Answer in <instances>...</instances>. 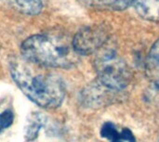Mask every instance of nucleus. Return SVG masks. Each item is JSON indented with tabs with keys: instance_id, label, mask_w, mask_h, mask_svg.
Returning a JSON list of instances; mask_svg holds the SVG:
<instances>
[{
	"instance_id": "423d86ee",
	"label": "nucleus",
	"mask_w": 159,
	"mask_h": 142,
	"mask_svg": "<svg viewBox=\"0 0 159 142\" xmlns=\"http://www.w3.org/2000/svg\"><path fill=\"white\" fill-rule=\"evenodd\" d=\"M145 74L153 87L159 91V39L153 45L146 58Z\"/></svg>"
},
{
	"instance_id": "1a4fd4ad",
	"label": "nucleus",
	"mask_w": 159,
	"mask_h": 142,
	"mask_svg": "<svg viewBox=\"0 0 159 142\" xmlns=\"http://www.w3.org/2000/svg\"><path fill=\"white\" fill-rule=\"evenodd\" d=\"M45 116L40 113H33L28 116V120L25 126V139L27 140H34L41 127L45 123Z\"/></svg>"
},
{
	"instance_id": "7ed1b4c3",
	"label": "nucleus",
	"mask_w": 159,
	"mask_h": 142,
	"mask_svg": "<svg viewBox=\"0 0 159 142\" xmlns=\"http://www.w3.org/2000/svg\"><path fill=\"white\" fill-rule=\"evenodd\" d=\"M94 60V67L98 80L107 87L120 91L125 88L131 80V70L113 49H102L97 51Z\"/></svg>"
},
{
	"instance_id": "6e6552de",
	"label": "nucleus",
	"mask_w": 159,
	"mask_h": 142,
	"mask_svg": "<svg viewBox=\"0 0 159 142\" xmlns=\"http://www.w3.org/2000/svg\"><path fill=\"white\" fill-rule=\"evenodd\" d=\"M131 5L143 19L152 21L159 20V0H133Z\"/></svg>"
},
{
	"instance_id": "9b49d317",
	"label": "nucleus",
	"mask_w": 159,
	"mask_h": 142,
	"mask_svg": "<svg viewBox=\"0 0 159 142\" xmlns=\"http://www.w3.org/2000/svg\"><path fill=\"white\" fill-rule=\"evenodd\" d=\"M110 140L111 142H135V138L129 129L124 128L121 131H117Z\"/></svg>"
},
{
	"instance_id": "9d476101",
	"label": "nucleus",
	"mask_w": 159,
	"mask_h": 142,
	"mask_svg": "<svg viewBox=\"0 0 159 142\" xmlns=\"http://www.w3.org/2000/svg\"><path fill=\"white\" fill-rule=\"evenodd\" d=\"M20 11L28 15H36L41 12L43 4L41 0H14Z\"/></svg>"
},
{
	"instance_id": "39448f33",
	"label": "nucleus",
	"mask_w": 159,
	"mask_h": 142,
	"mask_svg": "<svg viewBox=\"0 0 159 142\" xmlns=\"http://www.w3.org/2000/svg\"><path fill=\"white\" fill-rule=\"evenodd\" d=\"M116 90L111 89L102 85L99 80L97 83L89 86L83 93V100L86 104L92 107H100L108 103L113 99V94Z\"/></svg>"
},
{
	"instance_id": "0eeeda50",
	"label": "nucleus",
	"mask_w": 159,
	"mask_h": 142,
	"mask_svg": "<svg viewBox=\"0 0 159 142\" xmlns=\"http://www.w3.org/2000/svg\"><path fill=\"white\" fill-rule=\"evenodd\" d=\"M82 6L97 9V10H109L118 11L126 9L132 4L133 0H77Z\"/></svg>"
},
{
	"instance_id": "f8f14e48",
	"label": "nucleus",
	"mask_w": 159,
	"mask_h": 142,
	"mask_svg": "<svg viewBox=\"0 0 159 142\" xmlns=\"http://www.w3.org/2000/svg\"><path fill=\"white\" fill-rule=\"evenodd\" d=\"M14 120V114L10 111H5L0 113V133L9 127Z\"/></svg>"
},
{
	"instance_id": "f03ea898",
	"label": "nucleus",
	"mask_w": 159,
	"mask_h": 142,
	"mask_svg": "<svg viewBox=\"0 0 159 142\" xmlns=\"http://www.w3.org/2000/svg\"><path fill=\"white\" fill-rule=\"evenodd\" d=\"M20 52L24 59L49 68L72 67L79 57L72 40L57 33L30 36L21 44Z\"/></svg>"
},
{
	"instance_id": "20e7f679",
	"label": "nucleus",
	"mask_w": 159,
	"mask_h": 142,
	"mask_svg": "<svg viewBox=\"0 0 159 142\" xmlns=\"http://www.w3.org/2000/svg\"><path fill=\"white\" fill-rule=\"evenodd\" d=\"M109 37L110 29L106 24H91L81 28L74 36L72 43L79 56L89 55L104 47Z\"/></svg>"
},
{
	"instance_id": "ddd939ff",
	"label": "nucleus",
	"mask_w": 159,
	"mask_h": 142,
	"mask_svg": "<svg viewBox=\"0 0 159 142\" xmlns=\"http://www.w3.org/2000/svg\"><path fill=\"white\" fill-rule=\"evenodd\" d=\"M116 132H117V129H116V126L112 123H109V122L105 123L101 129L102 137L108 139V140H111L116 135Z\"/></svg>"
},
{
	"instance_id": "f257e3e1",
	"label": "nucleus",
	"mask_w": 159,
	"mask_h": 142,
	"mask_svg": "<svg viewBox=\"0 0 159 142\" xmlns=\"http://www.w3.org/2000/svg\"><path fill=\"white\" fill-rule=\"evenodd\" d=\"M46 67L22 57L10 62L11 76L33 102L46 109L59 107L65 96V87L61 78Z\"/></svg>"
}]
</instances>
